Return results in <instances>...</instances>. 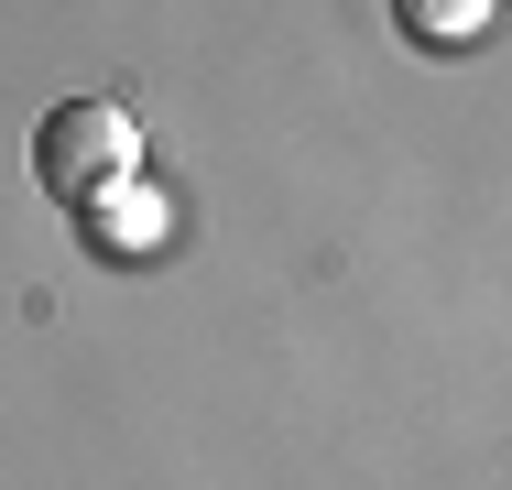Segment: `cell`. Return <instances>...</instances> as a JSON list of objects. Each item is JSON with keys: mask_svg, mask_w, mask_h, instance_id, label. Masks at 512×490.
<instances>
[{"mask_svg": "<svg viewBox=\"0 0 512 490\" xmlns=\"http://www.w3.org/2000/svg\"><path fill=\"white\" fill-rule=\"evenodd\" d=\"M120 175H142V131H131V109H109V98H66V109H44V131H33V186L55 196V207H88V196H109Z\"/></svg>", "mask_w": 512, "mask_h": 490, "instance_id": "6da1fadb", "label": "cell"}, {"mask_svg": "<svg viewBox=\"0 0 512 490\" xmlns=\"http://www.w3.org/2000/svg\"><path fill=\"white\" fill-rule=\"evenodd\" d=\"M77 218H88V240H99V251H120V262H142V251L164 240V196L142 186V175H120L109 196H88Z\"/></svg>", "mask_w": 512, "mask_h": 490, "instance_id": "7a4b0ae2", "label": "cell"}, {"mask_svg": "<svg viewBox=\"0 0 512 490\" xmlns=\"http://www.w3.org/2000/svg\"><path fill=\"white\" fill-rule=\"evenodd\" d=\"M393 33L414 55H469L491 33V0H393Z\"/></svg>", "mask_w": 512, "mask_h": 490, "instance_id": "3957f363", "label": "cell"}]
</instances>
